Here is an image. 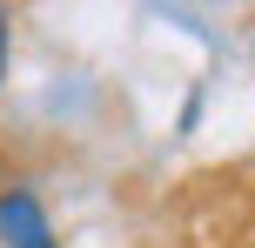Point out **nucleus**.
I'll use <instances>...</instances> for the list:
<instances>
[{
  "label": "nucleus",
  "mask_w": 255,
  "mask_h": 248,
  "mask_svg": "<svg viewBox=\"0 0 255 248\" xmlns=\"http://www.w3.org/2000/svg\"><path fill=\"white\" fill-rule=\"evenodd\" d=\"M0 235H7L13 248H54L47 222H40V208H34V195H7V201H0Z\"/></svg>",
  "instance_id": "f257e3e1"
},
{
  "label": "nucleus",
  "mask_w": 255,
  "mask_h": 248,
  "mask_svg": "<svg viewBox=\"0 0 255 248\" xmlns=\"http://www.w3.org/2000/svg\"><path fill=\"white\" fill-rule=\"evenodd\" d=\"M0 47H7V27H0Z\"/></svg>",
  "instance_id": "f03ea898"
}]
</instances>
